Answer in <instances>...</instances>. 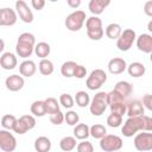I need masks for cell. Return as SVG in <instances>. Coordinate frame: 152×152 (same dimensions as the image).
I'll list each match as a JSON object with an SVG mask.
<instances>
[{
    "label": "cell",
    "mask_w": 152,
    "mask_h": 152,
    "mask_svg": "<svg viewBox=\"0 0 152 152\" xmlns=\"http://www.w3.org/2000/svg\"><path fill=\"white\" fill-rule=\"evenodd\" d=\"M139 131H141V132H152V118H150L147 115L128 118L125 121V124L121 128L122 134L127 138L133 137Z\"/></svg>",
    "instance_id": "1"
},
{
    "label": "cell",
    "mask_w": 152,
    "mask_h": 152,
    "mask_svg": "<svg viewBox=\"0 0 152 152\" xmlns=\"http://www.w3.org/2000/svg\"><path fill=\"white\" fill-rule=\"evenodd\" d=\"M36 46V38L30 32H24L18 37L15 52L21 58H27L32 55Z\"/></svg>",
    "instance_id": "2"
},
{
    "label": "cell",
    "mask_w": 152,
    "mask_h": 152,
    "mask_svg": "<svg viewBox=\"0 0 152 152\" xmlns=\"http://www.w3.org/2000/svg\"><path fill=\"white\" fill-rule=\"evenodd\" d=\"M86 28H87V36L91 40H100L103 37L104 31L102 28V21L96 15H91V17L87 18Z\"/></svg>",
    "instance_id": "3"
},
{
    "label": "cell",
    "mask_w": 152,
    "mask_h": 152,
    "mask_svg": "<svg viewBox=\"0 0 152 152\" xmlns=\"http://www.w3.org/2000/svg\"><path fill=\"white\" fill-rule=\"evenodd\" d=\"M107 107H108V93H104V91L96 93L89 104L90 113L94 116L102 115L107 109Z\"/></svg>",
    "instance_id": "4"
},
{
    "label": "cell",
    "mask_w": 152,
    "mask_h": 152,
    "mask_svg": "<svg viewBox=\"0 0 152 152\" xmlns=\"http://www.w3.org/2000/svg\"><path fill=\"white\" fill-rule=\"evenodd\" d=\"M86 13L81 10H76L74 12H71L66 18H65V27L69 30V31H72V32H76V31H80L86 21Z\"/></svg>",
    "instance_id": "5"
},
{
    "label": "cell",
    "mask_w": 152,
    "mask_h": 152,
    "mask_svg": "<svg viewBox=\"0 0 152 152\" xmlns=\"http://www.w3.org/2000/svg\"><path fill=\"white\" fill-rule=\"evenodd\" d=\"M122 139L115 134H107L100 139V147L104 152H116L122 147Z\"/></svg>",
    "instance_id": "6"
},
{
    "label": "cell",
    "mask_w": 152,
    "mask_h": 152,
    "mask_svg": "<svg viewBox=\"0 0 152 152\" xmlns=\"http://www.w3.org/2000/svg\"><path fill=\"white\" fill-rule=\"evenodd\" d=\"M107 81V75L102 69H95L90 72L86 81V86L90 90H97Z\"/></svg>",
    "instance_id": "7"
},
{
    "label": "cell",
    "mask_w": 152,
    "mask_h": 152,
    "mask_svg": "<svg viewBox=\"0 0 152 152\" xmlns=\"http://www.w3.org/2000/svg\"><path fill=\"white\" fill-rule=\"evenodd\" d=\"M134 40H137V33L132 28H126L122 31L121 36L118 38L116 40V48L120 50V51H128Z\"/></svg>",
    "instance_id": "8"
},
{
    "label": "cell",
    "mask_w": 152,
    "mask_h": 152,
    "mask_svg": "<svg viewBox=\"0 0 152 152\" xmlns=\"http://www.w3.org/2000/svg\"><path fill=\"white\" fill-rule=\"evenodd\" d=\"M34 126H36V119H34V116L26 114V115H21L17 120L13 131L17 134H25L27 131L34 128Z\"/></svg>",
    "instance_id": "9"
},
{
    "label": "cell",
    "mask_w": 152,
    "mask_h": 152,
    "mask_svg": "<svg viewBox=\"0 0 152 152\" xmlns=\"http://www.w3.org/2000/svg\"><path fill=\"white\" fill-rule=\"evenodd\" d=\"M134 147L141 152L151 151L152 150V133L151 132L138 133L134 138Z\"/></svg>",
    "instance_id": "10"
},
{
    "label": "cell",
    "mask_w": 152,
    "mask_h": 152,
    "mask_svg": "<svg viewBox=\"0 0 152 152\" xmlns=\"http://www.w3.org/2000/svg\"><path fill=\"white\" fill-rule=\"evenodd\" d=\"M17 147V139L10 131L1 129L0 131V148L4 152H13Z\"/></svg>",
    "instance_id": "11"
},
{
    "label": "cell",
    "mask_w": 152,
    "mask_h": 152,
    "mask_svg": "<svg viewBox=\"0 0 152 152\" xmlns=\"http://www.w3.org/2000/svg\"><path fill=\"white\" fill-rule=\"evenodd\" d=\"M15 10H17V13L19 15V18L26 23V24H30L33 21V13L32 11L30 10V7L27 6V4L23 0H18L15 1Z\"/></svg>",
    "instance_id": "12"
},
{
    "label": "cell",
    "mask_w": 152,
    "mask_h": 152,
    "mask_svg": "<svg viewBox=\"0 0 152 152\" xmlns=\"http://www.w3.org/2000/svg\"><path fill=\"white\" fill-rule=\"evenodd\" d=\"M17 23V13L10 7H4L0 10V25L1 26H13Z\"/></svg>",
    "instance_id": "13"
},
{
    "label": "cell",
    "mask_w": 152,
    "mask_h": 152,
    "mask_svg": "<svg viewBox=\"0 0 152 152\" xmlns=\"http://www.w3.org/2000/svg\"><path fill=\"white\" fill-rule=\"evenodd\" d=\"M127 66L128 65H127L126 61L124 58H120V57H114L108 62V70L113 75L122 74L127 69Z\"/></svg>",
    "instance_id": "14"
},
{
    "label": "cell",
    "mask_w": 152,
    "mask_h": 152,
    "mask_svg": "<svg viewBox=\"0 0 152 152\" xmlns=\"http://www.w3.org/2000/svg\"><path fill=\"white\" fill-rule=\"evenodd\" d=\"M24 84H25L24 77L19 76V75H15V74L8 76L5 81V86L10 91H18L24 87Z\"/></svg>",
    "instance_id": "15"
},
{
    "label": "cell",
    "mask_w": 152,
    "mask_h": 152,
    "mask_svg": "<svg viewBox=\"0 0 152 152\" xmlns=\"http://www.w3.org/2000/svg\"><path fill=\"white\" fill-rule=\"evenodd\" d=\"M137 48L145 53H151L152 52V36L148 33H142L139 37H137Z\"/></svg>",
    "instance_id": "16"
},
{
    "label": "cell",
    "mask_w": 152,
    "mask_h": 152,
    "mask_svg": "<svg viewBox=\"0 0 152 152\" xmlns=\"http://www.w3.org/2000/svg\"><path fill=\"white\" fill-rule=\"evenodd\" d=\"M127 115L128 118H135L144 115V104L139 100H133L127 102Z\"/></svg>",
    "instance_id": "17"
},
{
    "label": "cell",
    "mask_w": 152,
    "mask_h": 152,
    "mask_svg": "<svg viewBox=\"0 0 152 152\" xmlns=\"http://www.w3.org/2000/svg\"><path fill=\"white\" fill-rule=\"evenodd\" d=\"M17 57L12 52H4L0 57V65L5 70H12L17 66Z\"/></svg>",
    "instance_id": "18"
},
{
    "label": "cell",
    "mask_w": 152,
    "mask_h": 152,
    "mask_svg": "<svg viewBox=\"0 0 152 152\" xmlns=\"http://www.w3.org/2000/svg\"><path fill=\"white\" fill-rule=\"evenodd\" d=\"M37 71V65L31 59H25L19 65V72L21 76L25 77H32Z\"/></svg>",
    "instance_id": "19"
},
{
    "label": "cell",
    "mask_w": 152,
    "mask_h": 152,
    "mask_svg": "<svg viewBox=\"0 0 152 152\" xmlns=\"http://www.w3.org/2000/svg\"><path fill=\"white\" fill-rule=\"evenodd\" d=\"M110 5L109 0H90L89 1V11L94 14V15H99L101 14L106 7H108Z\"/></svg>",
    "instance_id": "20"
},
{
    "label": "cell",
    "mask_w": 152,
    "mask_h": 152,
    "mask_svg": "<svg viewBox=\"0 0 152 152\" xmlns=\"http://www.w3.org/2000/svg\"><path fill=\"white\" fill-rule=\"evenodd\" d=\"M145 71H146V68H145V65H144L142 63H140V62H133V63H131V64L127 66V72L129 74V76L135 77V78L144 76Z\"/></svg>",
    "instance_id": "21"
},
{
    "label": "cell",
    "mask_w": 152,
    "mask_h": 152,
    "mask_svg": "<svg viewBox=\"0 0 152 152\" xmlns=\"http://www.w3.org/2000/svg\"><path fill=\"white\" fill-rule=\"evenodd\" d=\"M114 90L116 93H119L122 97L126 99V97H128L133 93V86L129 82H127V81H120V82H118L115 84Z\"/></svg>",
    "instance_id": "22"
},
{
    "label": "cell",
    "mask_w": 152,
    "mask_h": 152,
    "mask_svg": "<svg viewBox=\"0 0 152 152\" xmlns=\"http://www.w3.org/2000/svg\"><path fill=\"white\" fill-rule=\"evenodd\" d=\"M90 135V127L87 124H78L74 127V137L78 140H86Z\"/></svg>",
    "instance_id": "23"
},
{
    "label": "cell",
    "mask_w": 152,
    "mask_h": 152,
    "mask_svg": "<svg viewBox=\"0 0 152 152\" xmlns=\"http://www.w3.org/2000/svg\"><path fill=\"white\" fill-rule=\"evenodd\" d=\"M34 150L37 152H49L51 150V141L48 137H38L34 140Z\"/></svg>",
    "instance_id": "24"
},
{
    "label": "cell",
    "mask_w": 152,
    "mask_h": 152,
    "mask_svg": "<svg viewBox=\"0 0 152 152\" xmlns=\"http://www.w3.org/2000/svg\"><path fill=\"white\" fill-rule=\"evenodd\" d=\"M106 36L109 38V39H116L118 40V38L121 36V33H122V28H121V26L119 25V24H116V23H112V24H109L107 27H106Z\"/></svg>",
    "instance_id": "25"
},
{
    "label": "cell",
    "mask_w": 152,
    "mask_h": 152,
    "mask_svg": "<svg viewBox=\"0 0 152 152\" xmlns=\"http://www.w3.org/2000/svg\"><path fill=\"white\" fill-rule=\"evenodd\" d=\"M59 147H61V150L64 151V152H70V151H72L75 147H77V146H76V138H75V137H69V135L62 138L61 141H59Z\"/></svg>",
    "instance_id": "26"
},
{
    "label": "cell",
    "mask_w": 152,
    "mask_h": 152,
    "mask_svg": "<svg viewBox=\"0 0 152 152\" xmlns=\"http://www.w3.org/2000/svg\"><path fill=\"white\" fill-rule=\"evenodd\" d=\"M50 52H51V48H50V45H49L48 43H45V42H39V43L36 44V46H34V53H36L38 57H40L42 59H45V58L50 55Z\"/></svg>",
    "instance_id": "27"
},
{
    "label": "cell",
    "mask_w": 152,
    "mask_h": 152,
    "mask_svg": "<svg viewBox=\"0 0 152 152\" xmlns=\"http://www.w3.org/2000/svg\"><path fill=\"white\" fill-rule=\"evenodd\" d=\"M77 66V63L74 62V61H66L62 64L61 66V74L64 76V77H74V71Z\"/></svg>",
    "instance_id": "28"
},
{
    "label": "cell",
    "mask_w": 152,
    "mask_h": 152,
    "mask_svg": "<svg viewBox=\"0 0 152 152\" xmlns=\"http://www.w3.org/2000/svg\"><path fill=\"white\" fill-rule=\"evenodd\" d=\"M30 109H31V113H32L34 116H44V115L46 114L45 102H44V101H40V100H37V101L32 102Z\"/></svg>",
    "instance_id": "29"
},
{
    "label": "cell",
    "mask_w": 152,
    "mask_h": 152,
    "mask_svg": "<svg viewBox=\"0 0 152 152\" xmlns=\"http://www.w3.org/2000/svg\"><path fill=\"white\" fill-rule=\"evenodd\" d=\"M38 69H39V72L44 76H49L53 72V63L45 58V59H40L39 64H38Z\"/></svg>",
    "instance_id": "30"
},
{
    "label": "cell",
    "mask_w": 152,
    "mask_h": 152,
    "mask_svg": "<svg viewBox=\"0 0 152 152\" xmlns=\"http://www.w3.org/2000/svg\"><path fill=\"white\" fill-rule=\"evenodd\" d=\"M75 102L78 107L81 108H84L87 107L88 104H90V97H89V94L83 91V90H80L76 93L75 95Z\"/></svg>",
    "instance_id": "31"
},
{
    "label": "cell",
    "mask_w": 152,
    "mask_h": 152,
    "mask_svg": "<svg viewBox=\"0 0 152 152\" xmlns=\"http://www.w3.org/2000/svg\"><path fill=\"white\" fill-rule=\"evenodd\" d=\"M90 135L95 139H102L104 135H107V129L101 124H95L90 127Z\"/></svg>",
    "instance_id": "32"
},
{
    "label": "cell",
    "mask_w": 152,
    "mask_h": 152,
    "mask_svg": "<svg viewBox=\"0 0 152 152\" xmlns=\"http://www.w3.org/2000/svg\"><path fill=\"white\" fill-rule=\"evenodd\" d=\"M45 102V107H46V114H53L59 112V103L55 97H48L46 100H44Z\"/></svg>",
    "instance_id": "33"
},
{
    "label": "cell",
    "mask_w": 152,
    "mask_h": 152,
    "mask_svg": "<svg viewBox=\"0 0 152 152\" xmlns=\"http://www.w3.org/2000/svg\"><path fill=\"white\" fill-rule=\"evenodd\" d=\"M17 118L12 114H6L1 118V126L4 129H7V131H11L14 128V125L17 122Z\"/></svg>",
    "instance_id": "34"
},
{
    "label": "cell",
    "mask_w": 152,
    "mask_h": 152,
    "mask_svg": "<svg viewBox=\"0 0 152 152\" xmlns=\"http://www.w3.org/2000/svg\"><path fill=\"white\" fill-rule=\"evenodd\" d=\"M109 108H110V113L112 114H116V115L124 116V114H126V112H127V102L114 103V104H110Z\"/></svg>",
    "instance_id": "35"
},
{
    "label": "cell",
    "mask_w": 152,
    "mask_h": 152,
    "mask_svg": "<svg viewBox=\"0 0 152 152\" xmlns=\"http://www.w3.org/2000/svg\"><path fill=\"white\" fill-rule=\"evenodd\" d=\"M64 120L69 126H76V125H78L80 116L75 110H69L64 114Z\"/></svg>",
    "instance_id": "36"
},
{
    "label": "cell",
    "mask_w": 152,
    "mask_h": 152,
    "mask_svg": "<svg viewBox=\"0 0 152 152\" xmlns=\"http://www.w3.org/2000/svg\"><path fill=\"white\" fill-rule=\"evenodd\" d=\"M59 103L64 107V108H68V109H70V108H72L74 107V103H75V99L70 95V94H66V93H64V94H62L61 96H59Z\"/></svg>",
    "instance_id": "37"
},
{
    "label": "cell",
    "mask_w": 152,
    "mask_h": 152,
    "mask_svg": "<svg viewBox=\"0 0 152 152\" xmlns=\"http://www.w3.org/2000/svg\"><path fill=\"white\" fill-rule=\"evenodd\" d=\"M119 102H126V99L122 97L119 93H116L114 89L110 90L108 93V106L114 104V103H119Z\"/></svg>",
    "instance_id": "38"
},
{
    "label": "cell",
    "mask_w": 152,
    "mask_h": 152,
    "mask_svg": "<svg viewBox=\"0 0 152 152\" xmlns=\"http://www.w3.org/2000/svg\"><path fill=\"white\" fill-rule=\"evenodd\" d=\"M107 124H108L109 127H112V128H116V127H119V126L122 124V116L116 115V114H112V113H110V115L107 118Z\"/></svg>",
    "instance_id": "39"
},
{
    "label": "cell",
    "mask_w": 152,
    "mask_h": 152,
    "mask_svg": "<svg viewBox=\"0 0 152 152\" xmlns=\"http://www.w3.org/2000/svg\"><path fill=\"white\" fill-rule=\"evenodd\" d=\"M77 152H94V147L91 145L90 141H87V140H82L77 147H76Z\"/></svg>",
    "instance_id": "40"
},
{
    "label": "cell",
    "mask_w": 152,
    "mask_h": 152,
    "mask_svg": "<svg viewBox=\"0 0 152 152\" xmlns=\"http://www.w3.org/2000/svg\"><path fill=\"white\" fill-rule=\"evenodd\" d=\"M49 118H50V121L53 124V125H62L63 124V121H64V114L59 110V112H57V113H53V114H50L49 115Z\"/></svg>",
    "instance_id": "41"
},
{
    "label": "cell",
    "mask_w": 152,
    "mask_h": 152,
    "mask_svg": "<svg viewBox=\"0 0 152 152\" xmlns=\"http://www.w3.org/2000/svg\"><path fill=\"white\" fill-rule=\"evenodd\" d=\"M87 76V69L86 66L81 65V64H77L75 71H74V77L76 78H84Z\"/></svg>",
    "instance_id": "42"
},
{
    "label": "cell",
    "mask_w": 152,
    "mask_h": 152,
    "mask_svg": "<svg viewBox=\"0 0 152 152\" xmlns=\"http://www.w3.org/2000/svg\"><path fill=\"white\" fill-rule=\"evenodd\" d=\"M142 104L144 107H146L148 110L152 112V94H145L142 96Z\"/></svg>",
    "instance_id": "43"
},
{
    "label": "cell",
    "mask_w": 152,
    "mask_h": 152,
    "mask_svg": "<svg viewBox=\"0 0 152 152\" xmlns=\"http://www.w3.org/2000/svg\"><path fill=\"white\" fill-rule=\"evenodd\" d=\"M31 5H32V7H33L34 10L40 11V10H43V7L45 6V1H44V0H32V1H31Z\"/></svg>",
    "instance_id": "44"
},
{
    "label": "cell",
    "mask_w": 152,
    "mask_h": 152,
    "mask_svg": "<svg viewBox=\"0 0 152 152\" xmlns=\"http://www.w3.org/2000/svg\"><path fill=\"white\" fill-rule=\"evenodd\" d=\"M144 12H145L146 15H148V17L152 18V0L145 2V5H144Z\"/></svg>",
    "instance_id": "45"
},
{
    "label": "cell",
    "mask_w": 152,
    "mask_h": 152,
    "mask_svg": "<svg viewBox=\"0 0 152 152\" xmlns=\"http://www.w3.org/2000/svg\"><path fill=\"white\" fill-rule=\"evenodd\" d=\"M66 4H68V6L71 7V8H77V7L81 5V0H68Z\"/></svg>",
    "instance_id": "46"
},
{
    "label": "cell",
    "mask_w": 152,
    "mask_h": 152,
    "mask_svg": "<svg viewBox=\"0 0 152 152\" xmlns=\"http://www.w3.org/2000/svg\"><path fill=\"white\" fill-rule=\"evenodd\" d=\"M147 30L152 33V20H150V21H148V24H147Z\"/></svg>",
    "instance_id": "47"
},
{
    "label": "cell",
    "mask_w": 152,
    "mask_h": 152,
    "mask_svg": "<svg viewBox=\"0 0 152 152\" xmlns=\"http://www.w3.org/2000/svg\"><path fill=\"white\" fill-rule=\"evenodd\" d=\"M4 45H5V43H4V40H1V48H0V50H4Z\"/></svg>",
    "instance_id": "48"
},
{
    "label": "cell",
    "mask_w": 152,
    "mask_h": 152,
    "mask_svg": "<svg viewBox=\"0 0 152 152\" xmlns=\"http://www.w3.org/2000/svg\"><path fill=\"white\" fill-rule=\"evenodd\" d=\"M150 61H151V62H152V52H151V53H150Z\"/></svg>",
    "instance_id": "49"
},
{
    "label": "cell",
    "mask_w": 152,
    "mask_h": 152,
    "mask_svg": "<svg viewBox=\"0 0 152 152\" xmlns=\"http://www.w3.org/2000/svg\"><path fill=\"white\" fill-rule=\"evenodd\" d=\"M116 152H120V151H116Z\"/></svg>",
    "instance_id": "50"
}]
</instances>
